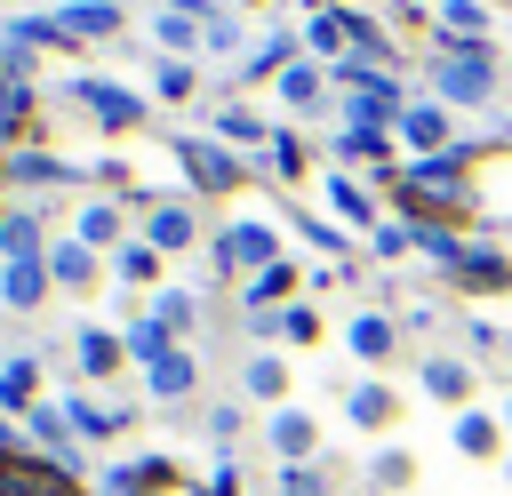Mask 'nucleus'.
I'll return each instance as SVG.
<instances>
[{
  "instance_id": "1",
  "label": "nucleus",
  "mask_w": 512,
  "mask_h": 496,
  "mask_svg": "<svg viewBox=\"0 0 512 496\" xmlns=\"http://www.w3.org/2000/svg\"><path fill=\"white\" fill-rule=\"evenodd\" d=\"M440 80H448V96H480L488 88V64L472 48H456V64H440Z\"/></svg>"
},
{
  "instance_id": "2",
  "label": "nucleus",
  "mask_w": 512,
  "mask_h": 496,
  "mask_svg": "<svg viewBox=\"0 0 512 496\" xmlns=\"http://www.w3.org/2000/svg\"><path fill=\"white\" fill-rule=\"evenodd\" d=\"M416 192H456V160H424L416 168Z\"/></svg>"
},
{
  "instance_id": "3",
  "label": "nucleus",
  "mask_w": 512,
  "mask_h": 496,
  "mask_svg": "<svg viewBox=\"0 0 512 496\" xmlns=\"http://www.w3.org/2000/svg\"><path fill=\"white\" fill-rule=\"evenodd\" d=\"M88 104L112 112V120H136V96H120V88H88Z\"/></svg>"
},
{
  "instance_id": "4",
  "label": "nucleus",
  "mask_w": 512,
  "mask_h": 496,
  "mask_svg": "<svg viewBox=\"0 0 512 496\" xmlns=\"http://www.w3.org/2000/svg\"><path fill=\"white\" fill-rule=\"evenodd\" d=\"M232 256H272V232H232Z\"/></svg>"
},
{
  "instance_id": "5",
  "label": "nucleus",
  "mask_w": 512,
  "mask_h": 496,
  "mask_svg": "<svg viewBox=\"0 0 512 496\" xmlns=\"http://www.w3.org/2000/svg\"><path fill=\"white\" fill-rule=\"evenodd\" d=\"M32 288H40V272H32V264H16V272H8V296H16V304H32Z\"/></svg>"
}]
</instances>
